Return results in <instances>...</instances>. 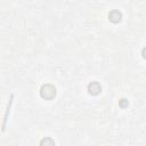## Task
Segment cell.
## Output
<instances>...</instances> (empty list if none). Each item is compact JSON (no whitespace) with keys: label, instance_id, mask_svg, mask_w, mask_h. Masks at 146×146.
Here are the masks:
<instances>
[{"label":"cell","instance_id":"1","mask_svg":"<svg viewBox=\"0 0 146 146\" xmlns=\"http://www.w3.org/2000/svg\"><path fill=\"white\" fill-rule=\"evenodd\" d=\"M40 95L43 99L46 100H50L52 99L55 96H56V88L50 84V83H47V84H43L40 89Z\"/></svg>","mask_w":146,"mask_h":146},{"label":"cell","instance_id":"2","mask_svg":"<svg viewBox=\"0 0 146 146\" xmlns=\"http://www.w3.org/2000/svg\"><path fill=\"white\" fill-rule=\"evenodd\" d=\"M100 91H102V86H100L97 81L90 82V83L88 84V92H89L90 95L96 96V95H98Z\"/></svg>","mask_w":146,"mask_h":146},{"label":"cell","instance_id":"3","mask_svg":"<svg viewBox=\"0 0 146 146\" xmlns=\"http://www.w3.org/2000/svg\"><path fill=\"white\" fill-rule=\"evenodd\" d=\"M108 19L112 22V23H119V22H121V19H122V14H121V11H119V10H112V11H110V14H108Z\"/></svg>","mask_w":146,"mask_h":146},{"label":"cell","instance_id":"4","mask_svg":"<svg viewBox=\"0 0 146 146\" xmlns=\"http://www.w3.org/2000/svg\"><path fill=\"white\" fill-rule=\"evenodd\" d=\"M40 145H55V141L51 140L49 137H47V138H44L40 141Z\"/></svg>","mask_w":146,"mask_h":146},{"label":"cell","instance_id":"5","mask_svg":"<svg viewBox=\"0 0 146 146\" xmlns=\"http://www.w3.org/2000/svg\"><path fill=\"white\" fill-rule=\"evenodd\" d=\"M119 105H120V107H122V108H125V107H128V105H129V102H128V99H125V98H122V99H120V100H119Z\"/></svg>","mask_w":146,"mask_h":146},{"label":"cell","instance_id":"6","mask_svg":"<svg viewBox=\"0 0 146 146\" xmlns=\"http://www.w3.org/2000/svg\"><path fill=\"white\" fill-rule=\"evenodd\" d=\"M141 55H143V58H145V59H146V47H145V48H143V50H141Z\"/></svg>","mask_w":146,"mask_h":146}]
</instances>
